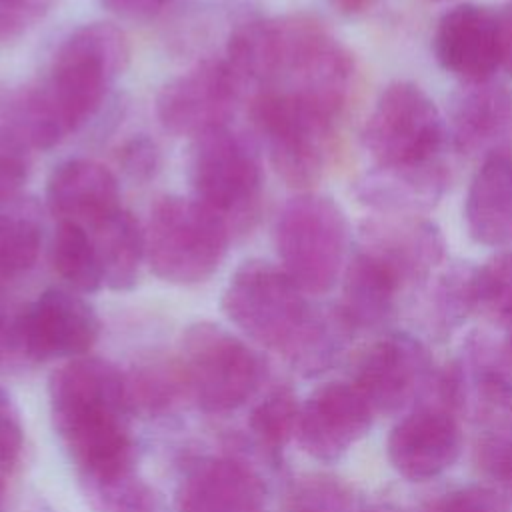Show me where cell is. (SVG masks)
Listing matches in <instances>:
<instances>
[{"label": "cell", "mask_w": 512, "mask_h": 512, "mask_svg": "<svg viewBox=\"0 0 512 512\" xmlns=\"http://www.w3.org/2000/svg\"><path fill=\"white\" fill-rule=\"evenodd\" d=\"M188 178L194 198L242 230L256 214L262 192V166L252 142L230 126L194 138Z\"/></svg>", "instance_id": "obj_8"}, {"label": "cell", "mask_w": 512, "mask_h": 512, "mask_svg": "<svg viewBox=\"0 0 512 512\" xmlns=\"http://www.w3.org/2000/svg\"><path fill=\"white\" fill-rule=\"evenodd\" d=\"M54 428L80 480L116 476L136 466L126 374L98 356L66 360L48 380Z\"/></svg>", "instance_id": "obj_2"}, {"label": "cell", "mask_w": 512, "mask_h": 512, "mask_svg": "<svg viewBox=\"0 0 512 512\" xmlns=\"http://www.w3.org/2000/svg\"><path fill=\"white\" fill-rule=\"evenodd\" d=\"M478 460L512 496V430L486 432L478 442Z\"/></svg>", "instance_id": "obj_32"}, {"label": "cell", "mask_w": 512, "mask_h": 512, "mask_svg": "<svg viewBox=\"0 0 512 512\" xmlns=\"http://www.w3.org/2000/svg\"><path fill=\"white\" fill-rule=\"evenodd\" d=\"M50 264L68 288L78 294H92L104 286L92 236L74 222H58L50 240Z\"/></svg>", "instance_id": "obj_26"}, {"label": "cell", "mask_w": 512, "mask_h": 512, "mask_svg": "<svg viewBox=\"0 0 512 512\" xmlns=\"http://www.w3.org/2000/svg\"><path fill=\"white\" fill-rule=\"evenodd\" d=\"M298 412L300 404L288 386L270 390L264 400L252 408L248 416V428L270 462L278 464L286 442L296 434Z\"/></svg>", "instance_id": "obj_28"}, {"label": "cell", "mask_w": 512, "mask_h": 512, "mask_svg": "<svg viewBox=\"0 0 512 512\" xmlns=\"http://www.w3.org/2000/svg\"><path fill=\"white\" fill-rule=\"evenodd\" d=\"M178 362L188 398L208 414L244 406L268 376L262 354L214 322H196L184 330Z\"/></svg>", "instance_id": "obj_6"}, {"label": "cell", "mask_w": 512, "mask_h": 512, "mask_svg": "<svg viewBox=\"0 0 512 512\" xmlns=\"http://www.w3.org/2000/svg\"><path fill=\"white\" fill-rule=\"evenodd\" d=\"M46 206L58 222H74L88 230L122 208L120 184L104 164L68 158L48 176Z\"/></svg>", "instance_id": "obj_20"}, {"label": "cell", "mask_w": 512, "mask_h": 512, "mask_svg": "<svg viewBox=\"0 0 512 512\" xmlns=\"http://www.w3.org/2000/svg\"><path fill=\"white\" fill-rule=\"evenodd\" d=\"M500 24V48H502V68L512 74V0L498 10Z\"/></svg>", "instance_id": "obj_38"}, {"label": "cell", "mask_w": 512, "mask_h": 512, "mask_svg": "<svg viewBox=\"0 0 512 512\" xmlns=\"http://www.w3.org/2000/svg\"><path fill=\"white\" fill-rule=\"evenodd\" d=\"M430 2H444V0H430Z\"/></svg>", "instance_id": "obj_43"}, {"label": "cell", "mask_w": 512, "mask_h": 512, "mask_svg": "<svg viewBox=\"0 0 512 512\" xmlns=\"http://www.w3.org/2000/svg\"><path fill=\"white\" fill-rule=\"evenodd\" d=\"M464 222L478 244L492 248L512 244V154L478 164L464 198Z\"/></svg>", "instance_id": "obj_21"}, {"label": "cell", "mask_w": 512, "mask_h": 512, "mask_svg": "<svg viewBox=\"0 0 512 512\" xmlns=\"http://www.w3.org/2000/svg\"><path fill=\"white\" fill-rule=\"evenodd\" d=\"M280 268L308 296L328 292L344 272L348 222L328 196L302 192L290 198L274 228Z\"/></svg>", "instance_id": "obj_5"}, {"label": "cell", "mask_w": 512, "mask_h": 512, "mask_svg": "<svg viewBox=\"0 0 512 512\" xmlns=\"http://www.w3.org/2000/svg\"><path fill=\"white\" fill-rule=\"evenodd\" d=\"M374 410L352 382L318 386L300 406L296 440L316 460H338L370 428Z\"/></svg>", "instance_id": "obj_15"}, {"label": "cell", "mask_w": 512, "mask_h": 512, "mask_svg": "<svg viewBox=\"0 0 512 512\" xmlns=\"http://www.w3.org/2000/svg\"><path fill=\"white\" fill-rule=\"evenodd\" d=\"M240 92L242 82L224 58L202 60L162 86L156 116L168 132L196 138L228 126Z\"/></svg>", "instance_id": "obj_11"}, {"label": "cell", "mask_w": 512, "mask_h": 512, "mask_svg": "<svg viewBox=\"0 0 512 512\" xmlns=\"http://www.w3.org/2000/svg\"><path fill=\"white\" fill-rule=\"evenodd\" d=\"M28 174L26 150L0 128V198L16 194Z\"/></svg>", "instance_id": "obj_36"}, {"label": "cell", "mask_w": 512, "mask_h": 512, "mask_svg": "<svg viewBox=\"0 0 512 512\" xmlns=\"http://www.w3.org/2000/svg\"><path fill=\"white\" fill-rule=\"evenodd\" d=\"M96 246L104 286L116 292L130 290L140 274L146 258V238L138 220L124 208L88 228Z\"/></svg>", "instance_id": "obj_23"}, {"label": "cell", "mask_w": 512, "mask_h": 512, "mask_svg": "<svg viewBox=\"0 0 512 512\" xmlns=\"http://www.w3.org/2000/svg\"><path fill=\"white\" fill-rule=\"evenodd\" d=\"M128 58V40L114 24L78 26L54 52L46 78L6 106L2 128L24 150L60 144L98 112Z\"/></svg>", "instance_id": "obj_1"}, {"label": "cell", "mask_w": 512, "mask_h": 512, "mask_svg": "<svg viewBox=\"0 0 512 512\" xmlns=\"http://www.w3.org/2000/svg\"><path fill=\"white\" fill-rule=\"evenodd\" d=\"M48 4L50 0H0V46L24 36Z\"/></svg>", "instance_id": "obj_33"}, {"label": "cell", "mask_w": 512, "mask_h": 512, "mask_svg": "<svg viewBox=\"0 0 512 512\" xmlns=\"http://www.w3.org/2000/svg\"><path fill=\"white\" fill-rule=\"evenodd\" d=\"M432 376L428 350L408 334H390L358 356L352 384L374 414H398L432 388Z\"/></svg>", "instance_id": "obj_12"}, {"label": "cell", "mask_w": 512, "mask_h": 512, "mask_svg": "<svg viewBox=\"0 0 512 512\" xmlns=\"http://www.w3.org/2000/svg\"><path fill=\"white\" fill-rule=\"evenodd\" d=\"M500 324L504 326V334H506V338H504L506 352H508V356L512 358V312L506 314V316L500 320Z\"/></svg>", "instance_id": "obj_40"}, {"label": "cell", "mask_w": 512, "mask_h": 512, "mask_svg": "<svg viewBox=\"0 0 512 512\" xmlns=\"http://www.w3.org/2000/svg\"><path fill=\"white\" fill-rule=\"evenodd\" d=\"M478 310L498 322L512 312V248L478 266Z\"/></svg>", "instance_id": "obj_30"}, {"label": "cell", "mask_w": 512, "mask_h": 512, "mask_svg": "<svg viewBox=\"0 0 512 512\" xmlns=\"http://www.w3.org/2000/svg\"><path fill=\"white\" fill-rule=\"evenodd\" d=\"M400 290V282L380 262L356 250L342 272L338 308L354 330L376 328L390 318Z\"/></svg>", "instance_id": "obj_22"}, {"label": "cell", "mask_w": 512, "mask_h": 512, "mask_svg": "<svg viewBox=\"0 0 512 512\" xmlns=\"http://www.w3.org/2000/svg\"><path fill=\"white\" fill-rule=\"evenodd\" d=\"M428 280V316L436 330L450 332L478 310V266L446 264Z\"/></svg>", "instance_id": "obj_25"}, {"label": "cell", "mask_w": 512, "mask_h": 512, "mask_svg": "<svg viewBox=\"0 0 512 512\" xmlns=\"http://www.w3.org/2000/svg\"><path fill=\"white\" fill-rule=\"evenodd\" d=\"M88 502L96 512H162V500L136 470L106 478L82 480Z\"/></svg>", "instance_id": "obj_29"}, {"label": "cell", "mask_w": 512, "mask_h": 512, "mask_svg": "<svg viewBox=\"0 0 512 512\" xmlns=\"http://www.w3.org/2000/svg\"><path fill=\"white\" fill-rule=\"evenodd\" d=\"M340 14L356 16L368 12L378 0H328Z\"/></svg>", "instance_id": "obj_39"}, {"label": "cell", "mask_w": 512, "mask_h": 512, "mask_svg": "<svg viewBox=\"0 0 512 512\" xmlns=\"http://www.w3.org/2000/svg\"><path fill=\"white\" fill-rule=\"evenodd\" d=\"M14 334L18 352L30 360H70L94 346L100 320L78 292L52 286L16 310Z\"/></svg>", "instance_id": "obj_10"}, {"label": "cell", "mask_w": 512, "mask_h": 512, "mask_svg": "<svg viewBox=\"0 0 512 512\" xmlns=\"http://www.w3.org/2000/svg\"><path fill=\"white\" fill-rule=\"evenodd\" d=\"M358 250L380 262L400 286L428 280L444 262L446 240L426 216L370 214L358 226Z\"/></svg>", "instance_id": "obj_13"}, {"label": "cell", "mask_w": 512, "mask_h": 512, "mask_svg": "<svg viewBox=\"0 0 512 512\" xmlns=\"http://www.w3.org/2000/svg\"><path fill=\"white\" fill-rule=\"evenodd\" d=\"M44 238L42 208L30 196L0 198V284L26 274L38 260Z\"/></svg>", "instance_id": "obj_24"}, {"label": "cell", "mask_w": 512, "mask_h": 512, "mask_svg": "<svg viewBox=\"0 0 512 512\" xmlns=\"http://www.w3.org/2000/svg\"><path fill=\"white\" fill-rule=\"evenodd\" d=\"M118 164L132 180L146 182L154 178L160 168L158 146L146 136L132 138L120 146Z\"/></svg>", "instance_id": "obj_34"}, {"label": "cell", "mask_w": 512, "mask_h": 512, "mask_svg": "<svg viewBox=\"0 0 512 512\" xmlns=\"http://www.w3.org/2000/svg\"><path fill=\"white\" fill-rule=\"evenodd\" d=\"M446 124L434 100L414 82L388 84L376 98L362 142L374 164H412L442 156Z\"/></svg>", "instance_id": "obj_9"}, {"label": "cell", "mask_w": 512, "mask_h": 512, "mask_svg": "<svg viewBox=\"0 0 512 512\" xmlns=\"http://www.w3.org/2000/svg\"><path fill=\"white\" fill-rule=\"evenodd\" d=\"M432 44L440 66L462 82L490 80L502 68L498 12L488 6L464 2L446 10Z\"/></svg>", "instance_id": "obj_16"}, {"label": "cell", "mask_w": 512, "mask_h": 512, "mask_svg": "<svg viewBox=\"0 0 512 512\" xmlns=\"http://www.w3.org/2000/svg\"><path fill=\"white\" fill-rule=\"evenodd\" d=\"M316 308L280 266L256 258L236 268L222 294L224 314L250 340L286 358L304 336Z\"/></svg>", "instance_id": "obj_4"}, {"label": "cell", "mask_w": 512, "mask_h": 512, "mask_svg": "<svg viewBox=\"0 0 512 512\" xmlns=\"http://www.w3.org/2000/svg\"><path fill=\"white\" fill-rule=\"evenodd\" d=\"M102 6L126 20H150L160 14L172 0H100Z\"/></svg>", "instance_id": "obj_37"}, {"label": "cell", "mask_w": 512, "mask_h": 512, "mask_svg": "<svg viewBox=\"0 0 512 512\" xmlns=\"http://www.w3.org/2000/svg\"><path fill=\"white\" fill-rule=\"evenodd\" d=\"M436 512H508V504L494 488L466 486L448 494Z\"/></svg>", "instance_id": "obj_35"}, {"label": "cell", "mask_w": 512, "mask_h": 512, "mask_svg": "<svg viewBox=\"0 0 512 512\" xmlns=\"http://www.w3.org/2000/svg\"><path fill=\"white\" fill-rule=\"evenodd\" d=\"M462 448V434L452 412L420 406L406 414L388 436V458L394 470L414 482L448 470Z\"/></svg>", "instance_id": "obj_17"}, {"label": "cell", "mask_w": 512, "mask_h": 512, "mask_svg": "<svg viewBox=\"0 0 512 512\" xmlns=\"http://www.w3.org/2000/svg\"><path fill=\"white\" fill-rule=\"evenodd\" d=\"M264 504V480L232 456L196 460L176 490V512H264Z\"/></svg>", "instance_id": "obj_18"}, {"label": "cell", "mask_w": 512, "mask_h": 512, "mask_svg": "<svg viewBox=\"0 0 512 512\" xmlns=\"http://www.w3.org/2000/svg\"><path fill=\"white\" fill-rule=\"evenodd\" d=\"M450 172L442 156L412 164H374L354 182V196L372 214L430 212L448 188Z\"/></svg>", "instance_id": "obj_19"}, {"label": "cell", "mask_w": 512, "mask_h": 512, "mask_svg": "<svg viewBox=\"0 0 512 512\" xmlns=\"http://www.w3.org/2000/svg\"><path fill=\"white\" fill-rule=\"evenodd\" d=\"M276 174L292 188L308 192L328 166L336 124L296 96L262 88L250 106Z\"/></svg>", "instance_id": "obj_7"}, {"label": "cell", "mask_w": 512, "mask_h": 512, "mask_svg": "<svg viewBox=\"0 0 512 512\" xmlns=\"http://www.w3.org/2000/svg\"><path fill=\"white\" fill-rule=\"evenodd\" d=\"M24 452V426L20 410L4 388H0V474L18 468Z\"/></svg>", "instance_id": "obj_31"}, {"label": "cell", "mask_w": 512, "mask_h": 512, "mask_svg": "<svg viewBox=\"0 0 512 512\" xmlns=\"http://www.w3.org/2000/svg\"><path fill=\"white\" fill-rule=\"evenodd\" d=\"M230 236L228 222L196 198L162 196L150 208L146 260L164 282L200 284L220 268Z\"/></svg>", "instance_id": "obj_3"}, {"label": "cell", "mask_w": 512, "mask_h": 512, "mask_svg": "<svg viewBox=\"0 0 512 512\" xmlns=\"http://www.w3.org/2000/svg\"><path fill=\"white\" fill-rule=\"evenodd\" d=\"M444 124L452 148L468 160L512 154V90L492 78L462 82Z\"/></svg>", "instance_id": "obj_14"}, {"label": "cell", "mask_w": 512, "mask_h": 512, "mask_svg": "<svg viewBox=\"0 0 512 512\" xmlns=\"http://www.w3.org/2000/svg\"><path fill=\"white\" fill-rule=\"evenodd\" d=\"M364 512H390L388 508H364Z\"/></svg>", "instance_id": "obj_42"}, {"label": "cell", "mask_w": 512, "mask_h": 512, "mask_svg": "<svg viewBox=\"0 0 512 512\" xmlns=\"http://www.w3.org/2000/svg\"><path fill=\"white\" fill-rule=\"evenodd\" d=\"M128 404L132 412L140 414H162L188 398L186 380L178 360L154 362L134 370L126 376Z\"/></svg>", "instance_id": "obj_27"}, {"label": "cell", "mask_w": 512, "mask_h": 512, "mask_svg": "<svg viewBox=\"0 0 512 512\" xmlns=\"http://www.w3.org/2000/svg\"><path fill=\"white\" fill-rule=\"evenodd\" d=\"M0 512H6V484L0 474Z\"/></svg>", "instance_id": "obj_41"}]
</instances>
